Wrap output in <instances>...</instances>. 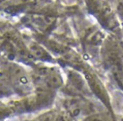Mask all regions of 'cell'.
<instances>
[{
    "mask_svg": "<svg viewBox=\"0 0 123 121\" xmlns=\"http://www.w3.org/2000/svg\"><path fill=\"white\" fill-rule=\"evenodd\" d=\"M84 121H108L103 114H92L87 117Z\"/></svg>",
    "mask_w": 123,
    "mask_h": 121,
    "instance_id": "cell-4",
    "label": "cell"
},
{
    "mask_svg": "<svg viewBox=\"0 0 123 121\" xmlns=\"http://www.w3.org/2000/svg\"><path fill=\"white\" fill-rule=\"evenodd\" d=\"M14 88L7 78L5 73L0 75V98H7L12 95L14 92Z\"/></svg>",
    "mask_w": 123,
    "mask_h": 121,
    "instance_id": "cell-2",
    "label": "cell"
},
{
    "mask_svg": "<svg viewBox=\"0 0 123 121\" xmlns=\"http://www.w3.org/2000/svg\"><path fill=\"white\" fill-rule=\"evenodd\" d=\"M58 118V114L55 111H48L41 115L38 116L35 121H56Z\"/></svg>",
    "mask_w": 123,
    "mask_h": 121,
    "instance_id": "cell-3",
    "label": "cell"
},
{
    "mask_svg": "<svg viewBox=\"0 0 123 121\" xmlns=\"http://www.w3.org/2000/svg\"><path fill=\"white\" fill-rule=\"evenodd\" d=\"M5 75L14 91L27 93L34 88L32 77L28 75L23 67L17 65L9 66Z\"/></svg>",
    "mask_w": 123,
    "mask_h": 121,
    "instance_id": "cell-1",
    "label": "cell"
}]
</instances>
